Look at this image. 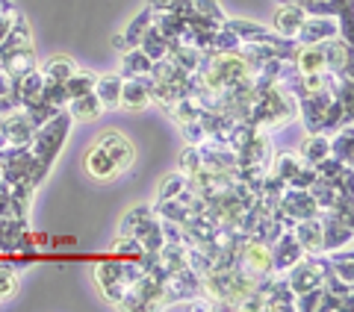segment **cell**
Wrapping results in <instances>:
<instances>
[{"instance_id": "6da1fadb", "label": "cell", "mask_w": 354, "mask_h": 312, "mask_svg": "<svg viewBox=\"0 0 354 312\" xmlns=\"http://www.w3.org/2000/svg\"><path fill=\"white\" fill-rule=\"evenodd\" d=\"M133 159H136V148L130 144L127 136H121V133H104L86 153V171L97 183H109L124 174L133 165Z\"/></svg>"}, {"instance_id": "7a4b0ae2", "label": "cell", "mask_w": 354, "mask_h": 312, "mask_svg": "<svg viewBox=\"0 0 354 312\" xmlns=\"http://www.w3.org/2000/svg\"><path fill=\"white\" fill-rule=\"evenodd\" d=\"M298 118V100L281 92L278 86H266V88H254V100H251V113L248 121L254 130L260 133H272L286 127L290 121Z\"/></svg>"}, {"instance_id": "3957f363", "label": "cell", "mask_w": 354, "mask_h": 312, "mask_svg": "<svg viewBox=\"0 0 354 312\" xmlns=\"http://www.w3.org/2000/svg\"><path fill=\"white\" fill-rule=\"evenodd\" d=\"M74 118L68 109H59L50 121H44L41 127L32 130V139H30V150L36 159H41L44 165H53V159L59 156V150L65 148L68 142V133H71Z\"/></svg>"}, {"instance_id": "277c9868", "label": "cell", "mask_w": 354, "mask_h": 312, "mask_svg": "<svg viewBox=\"0 0 354 312\" xmlns=\"http://www.w3.org/2000/svg\"><path fill=\"white\" fill-rule=\"evenodd\" d=\"M234 269L239 274H245L248 280L254 283H260L266 280V277H272V256H269V248L260 242H254V239H242L236 244V253H234Z\"/></svg>"}, {"instance_id": "5b68a950", "label": "cell", "mask_w": 354, "mask_h": 312, "mask_svg": "<svg viewBox=\"0 0 354 312\" xmlns=\"http://www.w3.org/2000/svg\"><path fill=\"white\" fill-rule=\"evenodd\" d=\"M272 215L281 221L283 230H292L295 221L319 215V206H316V200H313V195H310L307 188H290L286 186V192L278 200V209H274Z\"/></svg>"}, {"instance_id": "8992f818", "label": "cell", "mask_w": 354, "mask_h": 312, "mask_svg": "<svg viewBox=\"0 0 354 312\" xmlns=\"http://www.w3.org/2000/svg\"><path fill=\"white\" fill-rule=\"evenodd\" d=\"M319 221H322V253L337 251V248H348L351 239H354L348 218H339L334 209H322V213H319Z\"/></svg>"}, {"instance_id": "52a82bcc", "label": "cell", "mask_w": 354, "mask_h": 312, "mask_svg": "<svg viewBox=\"0 0 354 312\" xmlns=\"http://www.w3.org/2000/svg\"><path fill=\"white\" fill-rule=\"evenodd\" d=\"M269 256H272V271L283 274L301 260L304 251H301V244H298V239L292 236V230H283L281 236L269 244Z\"/></svg>"}, {"instance_id": "ba28073f", "label": "cell", "mask_w": 354, "mask_h": 312, "mask_svg": "<svg viewBox=\"0 0 354 312\" xmlns=\"http://www.w3.org/2000/svg\"><path fill=\"white\" fill-rule=\"evenodd\" d=\"M330 100L334 97H330L325 88L307 92L301 100H298V118H301L307 133H322V118H325V109H328Z\"/></svg>"}, {"instance_id": "9c48e42d", "label": "cell", "mask_w": 354, "mask_h": 312, "mask_svg": "<svg viewBox=\"0 0 354 312\" xmlns=\"http://www.w3.org/2000/svg\"><path fill=\"white\" fill-rule=\"evenodd\" d=\"M151 106V74L148 77H127L121 80V97L118 109H130V113H142Z\"/></svg>"}, {"instance_id": "30bf717a", "label": "cell", "mask_w": 354, "mask_h": 312, "mask_svg": "<svg viewBox=\"0 0 354 312\" xmlns=\"http://www.w3.org/2000/svg\"><path fill=\"white\" fill-rule=\"evenodd\" d=\"M295 39H298V44H322L328 39H339L337 18H330V15H307Z\"/></svg>"}, {"instance_id": "8fae6325", "label": "cell", "mask_w": 354, "mask_h": 312, "mask_svg": "<svg viewBox=\"0 0 354 312\" xmlns=\"http://www.w3.org/2000/svg\"><path fill=\"white\" fill-rule=\"evenodd\" d=\"M41 92H44V77H41L39 68H32V71H27V74L15 77V80H12V88H9V95L15 97V104H18L21 109H27V106H32V104H39V100H41Z\"/></svg>"}, {"instance_id": "7c38bea8", "label": "cell", "mask_w": 354, "mask_h": 312, "mask_svg": "<svg viewBox=\"0 0 354 312\" xmlns=\"http://www.w3.org/2000/svg\"><path fill=\"white\" fill-rule=\"evenodd\" d=\"M322 53H325V71H337V74L351 77V44L348 41L328 39V41H322Z\"/></svg>"}, {"instance_id": "4fadbf2b", "label": "cell", "mask_w": 354, "mask_h": 312, "mask_svg": "<svg viewBox=\"0 0 354 312\" xmlns=\"http://www.w3.org/2000/svg\"><path fill=\"white\" fill-rule=\"evenodd\" d=\"M292 236L298 239V244H301L304 253H322V221H319V215L295 221Z\"/></svg>"}, {"instance_id": "5bb4252c", "label": "cell", "mask_w": 354, "mask_h": 312, "mask_svg": "<svg viewBox=\"0 0 354 312\" xmlns=\"http://www.w3.org/2000/svg\"><path fill=\"white\" fill-rule=\"evenodd\" d=\"M304 18H307V12L298 3H281L278 12H274V27L272 30L278 32V36L295 39L298 30H301V24H304Z\"/></svg>"}, {"instance_id": "9a60e30c", "label": "cell", "mask_w": 354, "mask_h": 312, "mask_svg": "<svg viewBox=\"0 0 354 312\" xmlns=\"http://www.w3.org/2000/svg\"><path fill=\"white\" fill-rule=\"evenodd\" d=\"M3 127H6V136L12 148H30V139H32V124L24 109H15V113L3 115Z\"/></svg>"}, {"instance_id": "2e32d148", "label": "cell", "mask_w": 354, "mask_h": 312, "mask_svg": "<svg viewBox=\"0 0 354 312\" xmlns=\"http://www.w3.org/2000/svg\"><path fill=\"white\" fill-rule=\"evenodd\" d=\"M27 233V218H3L0 215V256L15 253Z\"/></svg>"}, {"instance_id": "e0dca14e", "label": "cell", "mask_w": 354, "mask_h": 312, "mask_svg": "<svg viewBox=\"0 0 354 312\" xmlns=\"http://www.w3.org/2000/svg\"><path fill=\"white\" fill-rule=\"evenodd\" d=\"M295 71L307 77V74H322L325 71V53H322V44H301L295 53Z\"/></svg>"}, {"instance_id": "ac0fdd59", "label": "cell", "mask_w": 354, "mask_h": 312, "mask_svg": "<svg viewBox=\"0 0 354 312\" xmlns=\"http://www.w3.org/2000/svg\"><path fill=\"white\" fill-rule=\"evenodd\" d=\"M95 97L101 100L104 109H118V97H121V77L118 74H101L95 80Z\"/></svg>"}, {"instance_id": "d6986e66", "label": "cell", "mask_w": 354, "mask_h": 312, "mask_svg": "<svg viewBox=\"0 0 354 312\" xmlns=\"http://www.w3.org/2000/svg\"><path fill=\"white\" fill-rule=\"evenodd\" d=\"M136 48H139L142 53H145V57H148L151 62H160V59H165V57H169V50H171V41L165 39L160 30L148 27V30H145V36L139 39V44H136Z\"/></svg>"}, {"instance_id": "ffe728a7", "label": "cell", "mask_w": 354, "mask_h": 312, "mask_svg": "<svg viewBox=\"0 0 354 312\" xmlns=\"http://www.w3.org/2000/svg\"><path fill=\"white\" fill-rule=\"evenodd\" d=\"M151 68H153V62L145 57V53H142L139 48H130V50L121 53V71H118V77H121V80H127V77H148Z\"/></svg>"}, {"instance_id": "44dd1931", "label": "cell", "mask_w": 354, "mask_h": 312, "mask_svg": "<svg viewBox=\"0 0 354 312\" xmlns=\"http://www.w3.org/2000/svg\"><path fill=\"white\" fill-rule=\"evenodd\" d=\"M36 68V50H32V44H27V48H18L12 53H6L3 57V71L12 77H21V74H27Z\"/></svg>"}, {"instance_id": "7402d4cb", "label": "cell", "mask_w": 354, "mask_h": 312, "mask_svg": "<svg viewBox=\"0 0 354 312\" xmlns=\"http://www.w3.org/2000/svg\"><path fill=\"white\" fill-rule=\"evenodd\" d=\"M139 242H142V248L145 251H160L162 244H165V239H162V221H160V215H148L142 224L136 227V233H133Z\"/></svg>"}, {"instance_id": "603a6c76", "label": "cell", "mask_w": 354, "mask_h": 312, "mask_svg": "<svg viewBox=\"0 0 354 312\" xmlns=\"http://www.w3.org/2000/svg\"><path fill=\"white\" fill-rule=\"evenodd\" d=\"M65 109L71 113L74 121H95L97 115L104 113V106H101V100L95 97V92H86V95H80V97H71Z\"/></svg>"}, {"instance_id": "cb8c5ba5", "label": "cell", "mask_w": 354, "mask_h": 312, "mask_svg": "<svg viewBox=\"0 0 354 312\" xmlns=\"http://www.w3.org/2000/svg\"><path fill=\"white\" fill-rule=\"evenodd\" d=\"M330 153V142L325 133H307V139L301 142V148H298V156H301V162L307 165H316L319 159H325Z\"/></svg>"}, {"instance_id": "d4e9b609", "label": "cell", "mask_w": 354, "mask_h": 312, "mask_svg": "<svg viewBox=\"0 0 354 312\" xmlns=\"http://www.w3.org/2000/svg\"><path fill=\"white\" fill-rule=\"evenodd\" d=\"M328 142H330V156H337L342 165H351V156H354V127H339L337 133H330Z\"/></svg>"}, {"instance_id": "484cf974", "label": "cell", "mask_w": 354, "mask_h": 312, "mask_svg": "<svg viewBox=\"0 0 354 312\" xmlns=\"http://www.w3.org/2000/svg\"><path fill=\"white\" fill-rule=\"evenodd\" d=\"M39 71L44 77V83H65L77 71V65L71 57H50L44 62V68H39Z\"/></svg>"}, {"instance_id": "4316f807", "label": "cell", "mask_w": 354, "mask_h": 312, "mask_svg": "<svg viewBox=\"0 0 354 312\" xmlns=\"http://www.w3.org/2000/svg\"><path fill=\"white\" fill-rule=\"evenodd\" d=\"M225 27L234 32L239 41H257L269 32L266 24H257V21H236V18H225Z\"/></svg>"}, {"instance_id": "83f0119b", "label": "cell", "mask_w": 354, "mask_h": 312, "mask_svg": "<svg viewBox=\"0 0 354 312\" xmlns=\"http://www.w3.org/2000/svg\"><path fill=\"white\" fill-rule=\"evenodd\" d=\"M151 18H153V9L145 6V9H142V12L127 24V30L121 32V36H124V41H127V48H136V44H139V39L145 36V30L151 27Z\"/></svg>"}, {"instance_id": "f1b7e54d", "label": "cell", "mask_w": 354, "mask_h": 312, "mask_svg": "<svg viewBox=\"0 0 354 312\" xmlns=\"http://www.w3.org/2000/svg\"><path fill=\"white\" fill-rule=\"evenodd\" d=\"M307 192L313 195L319 213H322V209H334V204H337V188L330 186V180H322V177H316L313 186H310Z\"/></svg>"}, {"instance_id": "f546056e", "label": "cell", "mask_w": 354, "mask_h": 312, "mask_svg": "<svg viewBox=\"0 0 354 312\" xmlns=\"http://www.w3.org/2000/svg\"><path fill=\"white\" fill-rule=\"evenodd\" d=\"M95 80H97V74L77 68V71L68 77V80H65V92H68V100H71V97H80V95H86V92H92Z\"/></svg>"}, {"instance_id": "4dcf8cb0", "label": "cell", "mask_w": 354, "mask_h": 312, "mask_svg": "<svg viewBox=\"0 0 354 312\" xmlns=\"http://www.w3.org/2000/svg\"><path fill=\"white\" fill-rule=\"evenodd\" d=\"M298 6L304 9L307 15H330V18H337V12L346 3H351V0H295Z\"/></svg>"}, {"instance_id": "1f68e13d", "label": "cell", "mask_w": 354, "mask_h": 312, "mask_svg": "<svg viewBox=\"0 0 354 312\" xmlns=\"http://www.w3.org/2000/svg\"><path fill=\"white\" fill-rule=\"evenodd\" d=\"M236 48H239V39L225 24H221L213 32V39H209V50L207 53H236Z\"/></svg>"}, {"instance_id": "d6a6232c", "label": "cell", "mask_w": 354, "mask_h": 312, "mask_svg": "<svg viewBox=\"0 0 354 312\" xmlns=\"http://www.w3.org/2000/svg\"><path fill=\"white\" fill-rule=\"evenodd\" d=\"M298 168H301V156H295V153H278L274 156V162H272V174L281 177L283 183L290 180Z\"/></svg>"}, {"instance_id": "836d02e7", "label": "cell", "mask_w": 354, "mask_h": 312, "mask_svg": "<svg viewBox=\"0 0 354 312\" xmlns=\"http://www.w3.org/2000/svg\"><path fill=\"white\" fill-rule=\"evenodd\" d=\"M186 186H189V177H186L183 171H174V174H169V177H165V180H162L157 200H171V197L180 195Z\"/></svg>"}, {"instance_id": "e575fe53", "label": "cell", "mask_w": 354, "mask_h": 312, "mask_svg": "<svg viewBox=\"0 0 354 312\" xmlns=\"http://www.w3.org/2000/svg\"><path fill=\"white\" fill-rule=\"evenodd\" d=\"M142 251L145 248H142V242L136 236H118L113 242V253L118 256V260H139Z\"/></svg>"}, {"instance_id": "d590c367", "label": "cell", "mask_w": 354, "mask_h": 312, "mask_svg": "<svg viewBox=\"0 0 354 312\" xmlns=\"http://www.w3.org/2000/svg\"><path fill=\"white\" fill-rule=\"evenodd\" d=\"M153 213V206H148V204H142V206H136V209H130V213L121 218V230H118V236H133L136 233V227L145 221L148 215Z\"/></svg>"}, {"instance_id": "8d00e7d4", "label": "cell", "mask_w": 354, "mask_h": 312, "mask_svg": "<svg viewBox=\"0 0 354 312\" xmlns=\"http://www.w3.org/2000/svg\"><path fill=\"white\" fill-rule=\"evenodd\" d=\"M15 292H18V271L9 262H0V304L15 298Z\"/></svg>"}, {"instance_id": "74e56055", "label": "cell", "mask_w": 354, "mask_h": 312, "mask_svg": "<svg viewBox=\"0 0 354 312\" xmlns=\"http://www.w3.org/2000/svg\"><path fill=\"white\" fill-rule=\"evenodd\" d=\"M24 113H27V118H30V124H32V130H36V127H41V124H44V121H50L53 115H57V113H59V109H57V106H53V104H48V100H39V104H32V106H27V109H24Z\"/></svg>"}, {"instance_id": "f35d334b", "label": "cell", "mask_w": 354, "mask_h": 312, "mask_svg": "<svg viewBox=\"0 0 354 312\" xmlns=\"http://www.w3.org/2000/svg\"><path fill=\"white\" fill-rule=\"evenodd\" d=\"M313 168H316V177H322V180H334L337 174H342V168H351V165H342L337 156L328 153L325 159H319V162L313 165Z\"/></svg>"}, {"instance_id": "ab89813d", "label": "cell", "mask_w": 354, "mask_h": 312, "mask_svg": "<svg viewBox=\"0 0 354 312\" xmlns=\"http://www.w3.org/2000/svg\"><path fill=\"white\" fill-rule=\"evenodd\" d=\"M41 100H48V104H53L57 109H65V106H68V92H65V83H44Z\"/></svg>"}, {"instance_id": "60d3db41", "label": "cell", "mask_w": 354, "mask_h": 312, "mask_svg": "<svg viewBox=\"0 0 354 312\" xmlns=\"http://www.w3.org/2000/svg\"><path fill=\"white\" fill-rule=\"evenodd\" d=\"M313 180H316V168H313V165H307V162H301V168H298L290 180H286V186H290V188H310V186H313Z\"/></svg>"}, {"instance_id": "b9f144b4", "label": "cell", "mask_w": 354, "mask_h": 312, "mask_svg": "<svg viewBox=\"0 0 354 312\" xmlns=\"http://www.w3.org/2000/svg\"><path fill=\"white\" fill-rule=\"evenodd\" d=\"M192 12L195 15H204V18H213V21H225L227 15L221 12V6L216 0H192Z\"/></svg>"}, {"instance_id": "7bdbcfd3", "label": "cell", "mask_w": 354, "mask_h": 312, "mask_svg": "<svg viewBox=\"0 0 354 312\" xmlns=\"http://www.w3.org/2000/svg\"><path fill=\"white\" fill-rule=\"evenodd\" d=\"M180 130H183V136H186V144H201L207 139V130L201 124V118L186 121V124H180Z\"/></svg>"}, {"instance_id": "ee69618b", "label": "cell", "mask_w": 354, "mask_h": 312, "mask_svg": "<svg viewBox=\"0 0 354 312\" xmlns=\"http://www.w3.org/2000/svg\"><path fill=\"white\" fill-rule=\"evenodd\" d=\"M198 168H201V159H198V148H195V144H186V150H183V156H180V168H177V171H183L186 177H192Z\"/></svg>"}, {"instance_id": "f6af8a7d", "label": "cell", "mask_w": 354, "mask_h": 312, "mask_svg": "<svg viewBox=\"0 0 354 312\" xmlns=\"http://www.w3.org/2000/svg\"><path fill=\"white\" fill-rule=\"evenodd\" d=\"M174 3H177V0H148V6L153 9V12H169Z\"/></svg>"}, {"instance_id": "bcb514c9", "label": "cell", "mask_w": 354, "mask_h": 312, "mask_svg": "<svg viewBox=\"0 0 354 312\" xmlns=\"http://www.w3.org/2000/svg\"><path fill=\"white\" fill-rule=\"evenodd\" d=\"M9 88H12V77H9L3 68H0V95H6Z\"/></svg>"}, {"instance_id": "7dc6e473", "label": "cell", "mask_w": 354, "mask_h": 312, "mask_svg": "<svg viewBox=\"0 0 354 312\" xmlns=\"http://www.w3.org/2000/svg\"><path fill=\"white\" fill-rule=\"evenodd\" d=\"M6 148H12V144H9V136H6V127H3V118H0V153H3Z\"/></svg>"}, {"instance_id": "c3c4849f", "label": "cell", "mask_w": 354, "mask_h": 312, "mask_svg": "<svg viewBox=\"0 0 354 312\" xmlns=\"http://www.w3.org/2000/svg\"><path fill=\"white\" fill-rule=\"evenodd\" d=\"M113 44H115V50H121V53H124V50H130V48H127V41H124V36H121V32H118V36L113 39Z\"/></svg>"}, {"instance_id": "681fc988", "label": "cell", "mask_w": 354, "mask_h": 312, "mask_svg": "<svg viewBox=\"0 0 354 312\" xmlns=\"http://www.w3.org/2000/svg\"><path fill=\"white\" fill-rule=\"evenodd\" d=\"M9 12H15L12 0H0V15H9Z\"/></svg>"}, {"instance_id": "f907efd6", "label": "cell", "mask_w": 354, "mask_h": 312, "mask_svg": "<svg viewBox=\"0 0 354 312\" xmlns=\"http://www.w3.org/2000/svg\"><path fill=\"white\" fill-rule=\"evenodd\" d=\"M278 3H295V0H278Z\"/></svg>"}, {"instance_id": "816d5d0a", "label": "cell", "mask_w": 354, "mask_h": 312, "mask_svg": "<svg viewBox=\"0 0 354 312\" xmlns=\"http://www.w3.org/2000/svg\"><path fill=\"white\" fill-rule=\"evenodd\" d=\"M0 180H3V171H0Z\"/></svg>"}]
</instances>
